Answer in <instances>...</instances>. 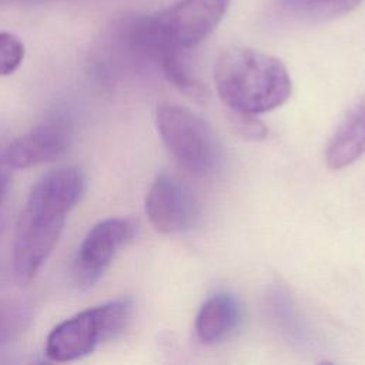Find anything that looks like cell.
Masks as SVG:
<instances>
[{
    "label": "cell",
    "instance_id": "1",
    "mask_svg": "<svg viewBox=\"0 0 365 365\" xmlns=\"http://www.w3.org/2000/svg\"><path fill=\"white\" fill-rule=\"evenodd\" d=\"M86 185V175L77 167L51 170L34 184L19 217L13 242V269L21 284L30 282L47 261Z\"/></svg>",
    "mask_w": 365,
    "mask_h": 365
},
{
    "label": "cell",
    "instance_id": "2",
    "mask_svg": "<svg viewBox=\"0 0 365 365\" xmlns=\"http://www.w3.org/2000/svg\"><path fill=\"white\" fill-rule=\"evenodd\" d=\"M214 83L231 111L261 114L291 96V77L281 60L250 47H231L220 54Z\"/></svg>",
    "mask_w": 365,
    "mask_h": 365
},
{
    "label": "cell",
    "instance_id": "3",
    "mask_svg": "<svg viewBox=\"0 0 365 365\" xmlns=\"http://www.w3.org/2000/svg\"><path fill=\"white\" fill-rule=\"evenodd\" d=\"M231 0H178L135 20L128 31L134 50L154 58L164 50H187L205 40L225 16Z\"/></svg>",
    "mask_w": 365,
    "mask_h": 365
},
{
    "label": "cell",
    "instance_id": "4",
    "mask_svg": "<svg viewBox=\"0 0 365 365\" xmlns=\"http://www.w3.org/2000/svg\"><path fill=\"white\" fill-rule=\"evenodd\" d=\"M133 312V299L123 297L70 317L48 334L46 356L54 362H68L91 354L98 345L124 332Z\"/></svg>",
    "mask_w": 365,
    "mask_h": 365
},
{
    "label": "cell",
    "instance_id": "5",
    "mask_svg": "<svg viewBox=\"0 0 365 365\" xmlns=\"http://www.w3.org/2000/svg\"><path fill=\"white\" fill-rule=\"evenodd\" d=\"M155 125L168 151L191 174H210L218 167L220 143L211 127L195 113L163 103L155 110Z\"/></svg>",
    "mask_w": 365,
    "mask_h": 365
},
{
    "label": "cell",
    "instance_id": "6",
    "mask_svg": "<svg viewBox=\"0 0 365 365\" xmlns=\"http://www.w3.org/2000/svg\"><path fill=\"white\" fill-rule=\"evenodd\" d=\"M138 224L131 218H107L97 222L84 237L76 259L74 279L81 289L100 281L115 254L137 235Z\"/></svg>",
    "mask_w": 365,
    "mask_h": 365
},
{
    "label": "cell",
    "instance_id": "7",
    "mask_svg": "<svg viewBox=\"0 0 365 365\" xmlns=\"http://www.w3.org/2000/svg\"><path fill=\"white\" fill-rule=\"evenodd\" d=\"M145 212L151 225L164 234L187 231L198 218L194 195L168 174L158 175L145 197Z\"/></svg>",
    "mask_w": 365,
    "mask_h": 365
},
{
    "label": "cell",
    "instance_id": "8",
    "mask_svg": "<svg viewBox=\"0 0 365 365\" xmlns=\"http://www.w3.org/2000/svg\"><path fill=\"white\" fill-rule=\"evenodd\" d=\"M71 130L61 118H50L16 138L3 153L11 168H30L63 155L70 145Z\"/></svg>",
    "mask_w": 365,
    "mask_h": 365
},
{
    "label": "cell",
    "instance_id": "9",
    "mask_svg": "<svg viewBox=\"0 0 365 365\" xmlns=\"http://www.w3.org/2000/svg\"><path fill=\"white\" fill-rule=\"evenodd\" d=\"M241 318L242 307L237 297L228 292L214 294L204 301L197 314V338L204 344L221 342L237 329Z\"/></svg>",
    "mask_w": 365,
    "mask_h": 365
},
{
    "label": "cell",
    "instance_id": "10",
    "mask_svg": "<svg viewBox=\"0 0 365 365\" xmlns=\"http://www.w3.org/2000/svg\"><path fill=\"white\" fill-rule=\"evenodd\" d=\"M365 154V98L356 103L339 123L331 137L325 160L334 170H341Z\"/></svg>",
    "mask_w": 365,
    "mask_h": 365
},
{
    "label": "cell",
    "instance_id": "11",
    "mask_svg": "<svg viewBox=\"0 0 365 365\" xmlns=\"http://www.w3.org/2000/svg\"><path fill=\"white\" fill-rule=\"evenodd\" d=\"M364 0H279V9L301 21H325L345 16Z\"/></svg>",
    "mask_w": 365,
    "mask_h": 365
},
{
    "label": "cell",
    "instance_id": "12",
    "mask_svg": "<svg viewBox=\"0 0 365 365\" xmlns=\"http://www.w3.org/2000/svg\"><path fill=\"white\" fill-rule=\"evenodd\" d=\"M30 321L29 308L16 299L0 298V344L14 339Z\"/></svg>",
    "mask_w": 365,
    "mask_h": 365
},
{
    "label": "cell",
    "instance_id": "13",
    "mask_svg": "<svg viewBox=\"0 0 365 365\" xmlns=\"http://www.w3.org/2000/svg\"><path fill=\"white\" fill-rule=\"evenodd\" d=\"M24 44L10 31H0V76L14 73L24 58Z\"/></svg>",
    "mask_w": 365,
    "mask_h": 365
},
{
    "label": "cell",
    "instance_id": "14",
    "mask_svg": "<svg viewBox=\"0 0 365 365\" xmlns=\"http://www.w3.org/2000/svg\"><path fill=\"white\" fill-rule=\"evenodd\" d=\"M230 120L232 127L237 130V133L244 138L261 140L267 134V128L254 114L231 111Z\"/></svg>",
    "mask_w": 365,
    "mask_h": 365
},
{
    "label": "cell",
    "instance_id": "15",
    "mask_svg": "<svg viewBox=\"0 0 365 365\" xmlns=\"http://www.w3.org/2000/svg\"><path fill=\"white\" fill-rule=\"evenodd\" d=\"M10 170L11 167L4 160V154H0V207L6 197L10 184ZM0 227H1V214H0Z\"/></svg>",
    "mask_w": 365,
    "mask_h": 365
},
{
    "label": "cell",
    "instance_id": "16",
    "mask_svg": "<svg viewBox=\"0 0 365 365\" xmlns=\"http://www.w3.org/2000/svg\"><path fill=\"white\" fill-rule=\"evenodd\" d=\"M0 230H1V227H0Z\"/></svg>",
    "mask_w": 365,
    "mask_h": 365
}]
</instances>
